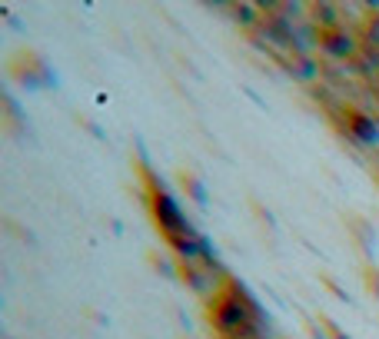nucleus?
I'll use <instances>...</instances> for the list:
<instances>
[{
  "label": "nucleus",
  "mask_w": 379,
  "mask_h": 339,
  "mask_svg": "<svg viewBox=\"0 0 379 339\" xmlns=\"http://www.w3.org/2000/svg\"><path fill=\"white\" fill-rule=\"evenodd\" d=\"M346 123L353 127V133H356L359 140H373V137H376V127H373L363 113H356V110H349L346 113Z\"/></svg>",
  "instance_id": "nucleus-2"
},
{
  "label": "nucleus",
  "mask_w": 379,
  "mask_h": 339,
  "mask_svg": "<svg viewBox=\"0 0 379 339\" xmlns=\"http://www.w3.org/2000/svg\"><path fill=\"white\" fill-rule=\"evenodd\" d=\"M319 37H323V47H326V50H333L336 57H349V54H353V44H349V37H343L339 30H323Z\"/></svg>",
  "instance_id": "nucleus-1"
}]
</instances>
